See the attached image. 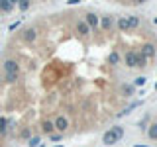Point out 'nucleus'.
Here are the masks:
<instances>
[{"label":"nucleus","mask_w":157,"mask_h":147,"mask_svg":"<svg viewBox=\"0 0 157 147\" xmlns=\"http://www.w3.org/2000/svg\"><path fill=\"white\" fill-rule=\"evenodd\" d=\"M141 55H144L145 59L153 57L155 55V45H153V43H145V45H141Z\"/></svg>","instance_id":"0eeeda50"},{"label":"nucleus","mask_w":157,"mask_h":147,"mask_svg":"<svg viewBox=\"0 0 157 147\" xmlns=\"http://www.w3.org/2000/svg\"><path fill=\"white\" fill-rule=\"evenodd\" d=\"M155 90H157V82H155Z\"/></svg>","instance_id":"c85d7f7f"},{"label":"nucleus","mask_w":157,"mask_h":147,"mask_svg":"<svg viewBox=\"0 0 157 147\" xmlns=\"http://www.w3.org/2000/svg\"><path fill=\"white\" fill-rule=\"evenodd\" d=\"M153 22H155V24H157V18H155V20H153Z\"/></svg>","instance_id":"c756f323"},{"label":"nucleus","mask_w":157,"mask_h":147,"mask_svg":"<svg viewBox=\"0 0 157 147\" xmlns=\"http://www.w3.org/2000/svg\"><path fill=\"white\" fill-rule=\"evenodd\" d=\"M22 137H29V130H24L22 131Z\"/></svg>","instance_id":"a878e982"},{"label":"nucleus","mask_w":157,"mask_h":147,"mask_svg":"<svg viewBox=\"0 0 157 147\" xmlns=\"http://www.w3.org/2000/svg\"><path fill=\"white\" fill-rule=\"evenodd\" d=\"M53 126H55V130L57 131H67L69 130V118H65V116H57L55 120H53Z\"/></svg>","instance_id":"f03ea898"},{"label":"nucleus","mask_w":157,"mask_h":147,"mask_svg":"<svg viewBox=\"0 0 157 147\" xmlns=\"http://www.w3.org/2000/svg\"><path fill=\"white\" fill-rule=\"evenodd\" d=\"M145 65H147V59L141 53H137V67H145Z\"/></svg>","instance_id":"6ab92c4d"},{"label":"nucleus","mask_w":157,"mask_h":147,"mask_svg":"<svg viewBox=\"0 0 157 147\" xmlns=\"http://www.w3.org/2000/svg\"><path fill=\"white\" fill-rule=\"evenodd\" d=\"M0 86H2V78H0Z\"/></svg>","instance_id":"cd10ccee"},{"label":"nucleus","mask_w":157,"mask_h":147,"mask_svg":"<svg viewBox=\"0 0 157 147\" xmlns=\"http://www.w3.org/2000/svg\"><path fill=\"white\" fill-rule=\"evenodd\" d=\"M100 26L104 28L106 32H108V29H112V26H114V18H112V16H102L100 18Z\"/></svg>","instance_id":"9d476101"},{"label":"nucleus","mask_w":157,"mask_h":147,"mask_svg":"<svg viewBox=\"0 0 157 147\" xmlns=\"http://www.w3.org/2000/svg\"><path fill=\"white\" fill-rule=\"evenodd\" d=\"M140 104H141V102H140V100H137V102H132V104H130V106H128V108H126V110H124V112H120V114H118V116H124V114H130V112H132V110H134V108H137V106H140Z\"/></svg>","instance_id":"dca6fc26"},{"label":"nucleus","mask_w":157,"mask_h":147,"mask_svg":"<svg viewBox=\"0 0 157 147\" xmlns=\"http://www.w3.org/2000/svg\"><path fill=\"white\" fill-rule=\"evenodd\" d=\"M77 33H78V36H82V37L90 33V28L85 24V20H82V22H77Z\"/></svg>","instance_id":"1a4fd4ad"},{"label":"nucleus","mask_w":157,"mask_h":147,"mask_svg":"<svg viewBox=\"0 0 157 147\" xmlns=\"http://www.w3.org/2000/svg\"><path fill=\"white\" fill-rule=\"evenodd\" d=\"M22 39H24L26 43H33V41L37 39V29H36V28H26V29L22 32Z\"/></svg>","instance_id":"7ed1b4c3"},{"label":"nucleus","mask_w":157,"mask_h":147,"mask_svg":"<svg viewBox=\"0 0 157 147\" xmlns=\"http://www.w3.org/2000/svg\"><path fill=\"white\" fill-rule=\"evenodd\" d=\"M18 8L22 10V12H26V10L29 8V2H28V0H20V2H18Z\"/></svg>","instance_id":"aec40b11"},{"label":"nucleus","mask_w":157,"mask_h":147,"mask_svg":"<svg viewBox=\"0 0 157 147\" xmlns=\"http://www.w3.org/2000/svg\"><path fill=\"white\" fill-rule=\"evenodd\" d=\"M28 145L29 147H39V137H29V141H28Z\"/></svg>","instance_id":"4be33fe9"},{"label":"nucleus","mask_w":157,"mask_h":147,"mask_svg":"<svg viewBox=\"0 0 157 147\" xmlns=\"http://www.w3.org/2000/svg\"><path fill=\"white\" fill-rule=\"evenodd\" d=\"M20 26V22H14V24H10V32H12V29H16Z\"/></svg>","instance_id":"393cba45"},{"label":"nucleus","mask_w":157,"mask_h":147,"mask_svg":"<svg viewBox=\"0 0 157 147\" xmlns=\"http://www.w3.org/2000/svg\"><path fill=\"white\" fill-rule=\"evenodd\" d=\"M108 63H110V65H118V63H120V55H118L116 51H112L110 55H108Z\"/></svg>","instance_id":"ddd939ff"},{"label":"nucleus","mask_w":157,"mask_h":147,"mask_svg":"<svg viewBox=\"0 0 157 147\" xmlns=\"http://www.w3.org/2000/svg\"><path fill=\"white\" fill-rule=\"evenodd\" d=\"M118 28H120V32H128V29H130V22H128V18H120V20H118Z\"/></svg>","instance_id":"f8f14e48"},{"label":"nucleus","mask_w":157,"mask_h":147,"mask_svg":"<svg viewBox=\"0 0 157 147\" xmlns=\"http://www.w3.org/2000/svg\"><path fill=\"white\" fill-rule=\"evenodd\" d=\"M6 126H8V120L6 118H0V135L6 134Z\"/></svg>","instance_id":"a211bd4d"},{"label":"nucleus","mask_w":157,"mask_h":147,"mask_svg":"<svg viewBox=\"0 0 157 147\" xmlns=\"http://www.w3.org/2000/svg\"><path fill=\"white\" fill-rule=\"evenodd\" d=\"M145 81H147V78H145L144 75H141V77H137L136 81H134V86H144V85H145Z\"/></svg>","instance_id":"412c9836"},{"label":"nucleus","mask_w":157,"mask_h":147,"mask_svg":"<svg viewBox=\"0 0 157 147\" xmlns=\"http://www.w3.org/2000/svg\"><path fill=\"white\" fill-rule=\"evenodd\" d=\"M124 92L126 94H134V86H124Z\"/></svg>","instance_id":"b1692460"},{"label":"nucleus","mask_w":157,"mask_h":147,"mask_svg":"<svg viewBox=\"0 0 157 147\" xmlns=\"http://www.w3.org/2000/svg\"><path fill=\"white\" fill-rule=\"evenodd\" d=\"M85 24L92 29V28H96L98 24H100V18H98L94 12H86V16H85Z\"/></svg>","instance_id":"39448f33"},{"label":"nucleus","mask_w":157,"mask_h":147,"mask_svg":"<svg viewBox=\"0 0 157 147\" xmlns=\"http://www.w3.org/2000/svg\"><path fill=\"white\" fill-rule=\"evenodd\" d=\"M124 137V127L122 126H116V127H110L104 135H102V143L104 145H114Z\"/></svg>","instance_id":"f257e3e1"},{"label":"nucleus","mask_w":157,"mask_h":147,"mask_svg":"<svg viewBox=\"0 0 157 147\" xmlns=\"http://www.w3.org/2000/svg\"><path fill=\"white\" fill-rule=\"evenodd\" d=\"M126 65L130 67V69L137 67V53H136V51H130V53H126Z\"/></svg>","instance_id":"423d86ee"},{"label":"nucleus","mask_w":157,"mask_h":147,"mask_svg":"<svg viewBox=\"0 0 157 147\" xmlns=\"http://www.w3.org/2000/svg\"><path fill=\"white\" fill-rule=\"evenodd\" d=\"M147 135H149V139H157V124H151V126H149Z\"/></svg>","instance_id":"4468645a"},{"label":"nucleus","mask_w":157,"mask_h":147,"mask_svg":"<svg viewBox=\"0 0 157 147\" xmlns=\"http://www.w3.org/2000/svg\"><path fill=\"white\" fill-rule=\"evenodd\" d=\"M61 134H51V135H49V139H51V141H59V139H61Z\"/></svg>","instance_id":"5701e85b"},{"label":"nucleus","mask_w":157,"mask_h":147,"mask_svg":"<svg viewBox=\"0 0 157 147\" xmlns=\"http://www.w3.org/2000/svg\"><path fill=\"white\" fill-rule=\"evenodd\" d=\"M0 10L2 12H12L14 10V0H0Z\"/></svg>","instance_id":"9b49d317"},{"label":"nucleus","mask_w":157,"mask_h":147,"mask_svg":"<svg viewBox=\"0 0 157 147\" xmlns=\"http://www.w3.org/2000/svg\"><path fill=\"white\" fill-rule=\"evenodd\" d=\"M136 147H147V145H136Z\"/></svg>","instance_id":"bb28decb"},{"label":"nucleus","mask_w":157,"mask_h":147,"mask_svg":"<svg viewBox=\"0 0 157 147\" xmlns=\"http://www.w3.org/2000/svg\"><path fill=\"white\" fill-rule=\"evenodd\" d=\"M2 67H4L6 73H16V75H18V71H20V65H18L16 59H6V61L2 63Z\"/></svg>","instance_id":"20e7f679"},{"label":"nucleus","mask_w":157,"mask_h":147,"mask_svg":"<svg viewBox=\"0 0 157 147\" xmlns=\"http://www.w3.org/2000/svg\"><path fill=\"white\" fill-rule=\"evenodd\" d=\"M41 131H43V134H47V135H51L53 131H55L53 122H51V120H43V122H41Z\"/></svg>","instance_id":"6e6552de"},{"label":"nucleus","mask_w":157,"mask_h":147,"mask_svg":"<svg viewBox=\"0 0 157 147\" xmlns=\"http://www.w3.org/2000/svg\"><path fill=\"white\" fill-rule=\"evenodd\" d=\"M128 22H130V29L140 26V16H128Z\"/></svg>","instance_id":"2eb2a0df"},{"label":"nucleus","mask_w":157,"mask_h":147,"mask_svg":"<svg viewBox=\"0 0 157 147\" xmlns=\"http://www.w3.org/2000/svg\"><path fill=\"white\" fill-rule=\"evenodd\" d=\"M16 81H18L16 73H6V75H4V82H16Z\"/></svg>","instance_id":"f3484780"}]
</instances>
